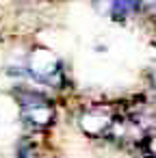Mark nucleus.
Instances as JSON below:
<instances>
[{
    "instance_id": "obj_1",
    "label": "nucleus",
    "mask_w": 156,
    "mask_h": 158,
    "mask_svg": "<svg viewBox=\"0 0 156 158\" xmlns=\"http://www.w3.org/2000/svg\"><path fill=\"white\" fill-rule=\"evenodd\" d=\"M13 95L20 104L22 119L26 126H31L33 130H46L54 123L57 110L48 95H44L41 91H35V89H26V87L15 89Z\"/></svg>"
},
{
    "instance_id": "obj_2",
    "label": "nucleus",
    "mask_w": 156,
    "mask_h": 158,
    "mask_svg": "<svg viewBox=\"0 0 156 158\" xmlns=\"http://www.w3.org/2000/svg\"><path fill=\"white\" fill-rule=\"evenodd\" d=\"M26 72L37 82H44L50 87L63 85V65H61L59 56L54 52H50L48 48H41V46L33 48V52L28 54V61H26Z\"/></svg>"
},
{
    "instance_id": "obj_3",
    "label": "nucleus",
    "mask_w": 156,
    "mask_h": 158,
    "mask_svg": "<svg viewBox=\"0 0 156 158\" xmlns=\"http://www.w3.org/2000/svg\"><path fill=\"white\" fill-rule=\"evenodd\" d=\"M115 123H117V115L111 104H93V106L85 108L78 117L80 130L91 139L106 136L115 128Z\"/></svg>"
},
{
    "instance_id": "obj_4",
    "label": "nucleus",
    "mask_w": 156,
    "mask_h": 158,
    "mask_svg": "<svg viewBox=\"0 0 156 158\" xmlns=\"http://www.w3.org/2000/svg\"><path fill=\"white\" fill-rule=\"evenodd\" d=\"M141 9V5L139 2H113L111 5V15L115 18V20H126L130 13H134V11H139Z\"/></svg>"
},
{
    "instance_id": "obj_5",
    "label": "nucleus",
    "mask_w": 156,
    "mask_h": 158,
    "mask_svg": "<svg viewBox=\"0 0 156 158\" xmlns=\"http://www.w3.org/2000/svg\"><path fill=\"white\" fill-rule=\"evenodd\" d=\"M150 78H152V85H154V89H156V65L152 67V72H150Z\"/></svg>"
},
{
    "instance_id": "obj_6",
    "label": "nucleus",
    "mask_w": 156,
    "mask_h": 158,
    "mask_svg": "<svg viewBox=\"0 0 156 158\" xmlns=\"http://www.w3.org/2000/svg\"><path fill=\"white\" fill-rule=\"evenodd\" d=\"M41 158H44V156H41Z\"/></svg>"
}]
</instances>
